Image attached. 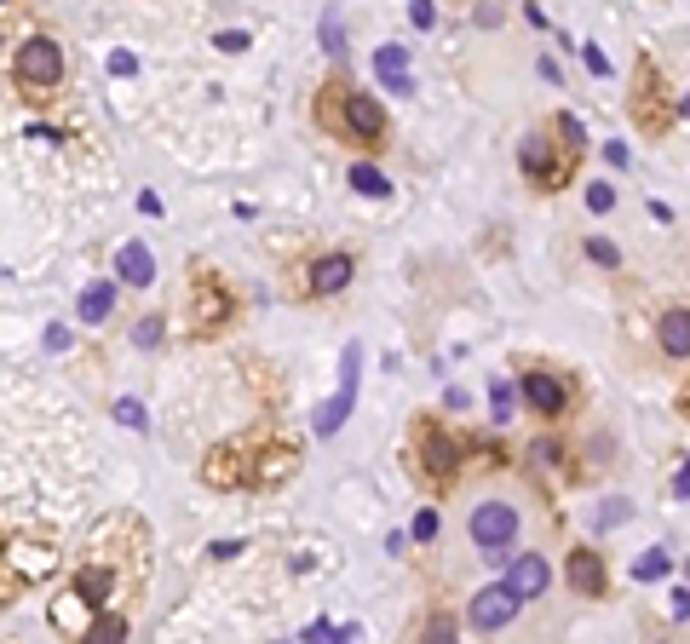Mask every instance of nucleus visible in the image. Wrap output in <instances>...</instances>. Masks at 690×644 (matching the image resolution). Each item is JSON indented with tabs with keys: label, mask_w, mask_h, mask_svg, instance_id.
I'll list each match as a JSON object with an SVG mask.
<instances>
[{
	"label": "nucleus",
	"mask_w": 690,
	"mask_h": 644,
	"mask_svg": "<svg viewBox=\"0 0 690 644\" xmlns=\"http://www.w3.org/2000/svg\"><path fill=\"white\" fill-rule=\"evenodd\" d=\"M144 558H150V535L138 518L115 512L98 524L75 570H69V587L52 598V627L58 633H87V621L98 610H115V598H133L138 581H144Z\"/></svg>",
	"instance_id": "f257e3e1"
},
{
	"label": "nucleus",
	"mask_w": 690,
	"mask_h": 644,
	"mask_svg": "<svg viewBox=\"0 0 690 644\" xmlns=\"http://www.w3.org/2000/svg\"><path fill=\"white\" fill-rule=\"evenodd\" d=\"M311 115H317L322 133L340 138V144H351V150H386V138H391L386 110H380L368 92H357L351 81H340V75H334V81L317 92Z\"/></svg>",
	"instance_id": "f03ea898"
},
{
	"label": "nucleus",
	"mask_w": 690,
	"mask_h": 644,
	"mask_svg": "<svg viewBox=\"0 0 690 644\" xmlns=\"http://www.w3.org/2000/svg\"><path fill=\"white\" fill-rule=\"evenodd\" d=\"M64 75H69L64 46L52 41V35H23L18 52H12V87H18L23 98H35V104L58 98Z\"/></svg>",
	"instance_id": "7ed1b4c3"
},
{
	"label": "nucleus",
	"mask_w": 690,
	"mask_h": 644,
	"mask_svg": "<svg viewBox=\"0 0 690 644\" xmlns=\"http://www.w3.org/2000/svg\"><path fill=\"white\" fill-rule=\"evenodd\" d=\"M466 529H472V547H478L483 558H506V552L518 547L524 518H518V506L512 501H478L472 506V518H466Z\"/></svg>",
	"instance_id": "20e7f679"
},
{
	"label": "nucleus",
	"mask_w": 690,
	"mask_h": 644,
	"mask_svg": "<svg viewBox=\"0 0 690 644\" xmlns=\"http://www.w3.org/2000/svg\"><path fill=\"white\" fill-rule=\"evenodd\" d=\"M460 460H466V455H460L455 437L443 432V426H432V420H420V432H414V472L443 489V483L460 472Z\"/></svg>",
	"instance_id": "39448f33"
},
{
	"label": "nucleus",
	"mask_w": 690,
	"mask_h": 644,
	"mask_svg": "<svg viewBox=\"0 0 690 644\" xmlns=\"http://www.w3.org/2000/svg\"><path fill=\"white\" fill-rule=\"evenodd\" d=\"M570 397H575V386L564 374H552V368H524V374H518V403H524L529 414H541V420H564V414H570Z\"/></svg>",
	"instance_id": "423d86ee"
},
{
	"label": "nucleus",
	"mask_w": 690,
	"mask_h": 644,
	"mask_svg": "<svg viewBox=\"0 0 690 644\" xmlns=\"http://www.w3.org/2000/svg\"><path fill=\"white\" fill-rule=\"evenodd\" d=\"M357 282V253H317L311 265H305V299H334L345 294Z\"/></svg>",
	"instance_id": "0eeeda50"
},
{
	"label": "nucleus",
	"mask_w": 690,
	"mask_h": 644,
	"mask_svg": "<svg viewBox=\"0 0 690 644\" xmlns=\"http://www.w3.org/2000/svg\"><path fill=\"white\" fill-rule=\"evenodd\" d=\"M518 604H524V598L512 593V581H489V587H478L472 604H466V627L495 633V627H506V621L518 616Z\"/></svg>",
	"instance_id": "6e6552de"
},
{
	"label": "nucleus",
	"mask_w": 690,
	"mask_h": 644,
	"mask_svg": "<svg viewBox=\"0 0 690 644\" xmlns=\"http://www.w3.org/2000/svg\"><path fill=\"white\" fill-rule=\"evenodd\" d=\"M518 167H524V179H535V190H558V184L570 179V167H564V156L552 150L547 133H524V144H518Z\"/></svg>",
	"instance_id": "1a4fd4ad"
},
{
	"label": "nucleus",
	"mask_w": 690,
	"mask_h": 644,
	"mask_svg": "<svg viewBox=\"0 0 690 644\" xmlns=\"http://www.w3.org/2000/svg\"><path fill=\"white\" fill-rule=\"evenodd\" d=\"M564 581H570V593H581V598H610V570H604L598 547H570Z\"/></svg>",
	"instance_id": "9d476101"
},
{
	"label": "nucleus",
	"mask_w": 690,
	"mask_h": 644,
	"mask_svg": "<svg viewBox=\"0 0 690 644\" xmlns=\"http://www.w3.org/2000/svg\"><path fill=\"white\" fill-rule=\"evenodd\" d=\"M6 564H12V575H23V581H41V575L58 570V547H52V541H12V547H6Z\"/></svg>",
	"instance_id": "9b49d317"
},
{
	"label": "nucleus",
	"mask_w": 690,
	"mask_h": 644,
	"mask_svg": "<svg viewBox=\"0 0 690 644\" xmlns=\"http://www.w3.org/2000/svg\"><path fill=\"white\" fill-rule=\"evenodd\" d=\"M506 581H512V593H518V598H541V593H547V581H552V570H547V558H541V552H524V558H512Z\"/></svg>",
	"instance_id": "f8f14e48"
},
{
	"label": "nucleus",
	"mask_w": 690,
	"mask_h": 644,
	"mask_svg": "<svg viewBox=\"0 0 690 644\" xmlns=\"http://www.w3.org/2000/svg\"><path fill=\"white\" fill-rule=\"evenodd\" d=\"M656 345H662L673 363H679V357H690V305H673V311H662V322H656Z\"/></svg>",
	"instance_id": "ddd939ff"
},
{
	"label": "nucleus",
	"mask_w": 690,
	"mask_h": 644,
	"mask_svg": "<svg viewBox=\"0 0 690 644\" xmlns=\"http://www.w3.org/2000/svg\"><path fill=\"white\" fill-rule=\"evenodd\" d=\"M115 271H121V282H127V288H150V276H156V253L144 248V242H121V253H115Z\"/></svg>",
	"instance_id": "4468645a"
},
{
	"label": "nucleus",
	"mask_w": 690,
	"mask_h": 644,
	"mask_svg": "<svg viewBox=\"0 0 690 644\" xmlns=\"http://www.w3.org/2000/svg\"><path fill=\"white\" fill-rule=\"evenodd\" d=\"M115 311V282L110 276H104V282H87V288H81V305H75V317L81 322H104Z\"/></svg>",
	"instance_id": "2eb2a0df"
},
{
	"label": "nucleus",
	"mask_w": 690,
	"mask_h": 644,
	"mask_svg": "<svg viewBox=\"0 0 690 644\" xmlns=\"http://www.w3.org/2000/svg\"><path fill=\"white\" fill-rule=\"evenodd\" d=\"M403 64H409V52H403V46H380V58H374V69L386 75L391 87H397V92H409L414 81H409V75H403Z\"/></svg>",
	"instance_id": "dca6fc26"
},
{
	"label": "nucleus",
	"mask_w": 690,
	"mask_h": 644,
	"mask_svg": "<svg viewBox=\"0 0 690 644\" xmlns=\"http://www.w3.org/2000/svg\"><path fill=\"white\" fill-rule=\"evenodd\" d=\"M529 472H558L564 466V443H552V437H541V443H529Z\"/></svg>",
	"instance_id": "f3484780"
},
{
	"label": "nucleus",
	"mask_w": 690,
	"mask_h": 644,
	"mask_svg": "<svg viewBox=\"0 0 690 644\" xmlns=\"http://www.w3.org/2000/svg\"><path fill=\"white\" fill-rule=\"evenodd\" d=\"M87 639H127V610H98L87 621Z\"/></svg>",
	"instance_id": "a211bd4d"
},
{
	"label": "nucleus",
	"mask_w": 690,
	"mask_h": 644,
	"mask_svg": "<svg viewBox=\"0 0 690 644\" xmlns=\"http://www.w3.org/2000/svg\"><path fill=\"white\" fill-rule=\"evenodd\" d=\"M351 190H363V196H391V179H380V167L357 161V167H351Z\"/></svg>",
	"instance_id": "6ab92c4d"
},
{
	"label": "nucleus",
	"mask_w": 690,
	"mask_h": 644,
	"mask_svg": "<svg viewBox=\"0 0 690 644\" xmlns=\"http://www.w3.org/2000/svg\"><path fill=\"white\" fill-rule=\"evenodd\" d=\"M667 570H673V558H667V552L656 547V552H644L639 564H633V581H662Z\"/></svg>",
	"instance_id": "aec40b11"
},
{
	"label": "nucleus",
	"mask_w": 690,
	"mask_h": 644,
	"mask_svg": "<svg viewBox=\"0 0 690 644\" xmlns=\"http://www.w3.org/2000/svg\"><path fill=\"white\" fill-rule=\"evenodd\" d=\"M587 259H593V265H604V271H616V265H621V248H616V242H604V236H587Z\"/></svg>",
	"instance_id": "412c9836"
},
{
	"label": "nucleus",
	"mask_w": 690,
	"mask_h": 644,
	"mask_svg": "<svg viewBox=\"0 0 690 644\" xmlns=\"http://www.w3.org/2000/svg\"><path fill=\"white\" fill-rule=\"evenodd\" d=\"M322 46H328V58H340V52H345V41H340V12H334V6L322 12Z\"/></svg>",
	"instance_id": "4be33fe9"
},
{
	"label": "nucleus",
	"mask_w": 690,
	"mask_h": 644,
	"mask_svg": "<svg viewBox=\"0 0 690 644\" xmlns=\"http://www.w3.org/2000/svg\"><path fill=\"white\" fill-rule=\"evenodd\" d=\"M558 133H564V144H570L575 156L587 150V133H581V121H575V115H558Z\"/></svg>",
	"instance_id": "5701e85b"
},
{
	"label": "nucleus",
	"mask_w": 690,
	"mask_h": 644,
	"mask_svg": "<svg viewBox=\"0 0 690 644\" xmlns=\"http://www.w3.org/2000/svg\"><path fill=\"white\" fill-rule=\"evenodd\" d=\"M587 207H593V213H610V207H616V184H587Z\"/></svg>",
	"instance_id": "b1692460"
},
{
	"label": "nucleus",
	"mask_w": 690,
	"mask_h": 644,
	"mask_svg": "<svg viewBox=\"0 0 690 644\" xmlns=\"http://www.w3.org/2000/svg\"><path fill=\"white\" fill-rule=\"evenodd\" d=\"M489 403H495V420H512V386H506V380H495V391H489Z\"/></svg>",
	"instance_id": "393cba45"
},
{
	"label": "nucleus",
	"mask_w": 690,
	"mask_h": 644,
	"mask_svg": "<svg viewBox=\"0 0 690 644\" xmlns=\"http://www.w3.org/2000/svg\"><path fill=\"white\" fill-rule=\"evenodd\" d=\"M156 340H161V317L150 311V317H144V322L133 328V345H156Z\"/></svg>",
	"instance_id": "a878e982"
},
{
	"label": "nucleus",
	"mask_w": 690,
	"mask_h": 644,
	"mask_svg": "<svg viewBox=\"0 0 690 644\" xmlns=\"http://www.w3.org/2000/svg\"><path fill=\"white\" fill-rule=\"evenodd\" d=\"M409 18H414V29H432V23H437L432 0H409Z\"/></svg>",
	"instance_id": "bb28decb"
},
{
	"label": "nucleus",
	"mask_w": 690,
	"mask_h": 644,
	"mask_svg": "<svg viewBox=\"0 0 690 644\" xmlns=\"http://www.w3.org/2000/svg\"><path fill=\"white\" fill-rule=\"evenodd\" d=\"M437 535V512H420V518H414V541H432Z\"/></svg>",
	"instance_id": "cd10ccee"
},
{
	"label": "nucleus",
	"mask_w": 690,
	"mask_h": 644,
	"mask_svg": "<svg viewBox=\"0 0 690 644\" xmlns=\"http://www.w3.org/2000/svg\"><path fill=\"white\" fill-rule=\"evenodd\" d=\"M242 46H248V35H242V29H225V35H219V52H242Z\"/></svg>",
	"instance_id": "c85d7f7f"
},
{
	"label": "nucleus",
	"mask_w": 690,
	"mask_h": 644,
	"mask_svg": "<svg viewBox=\"0 0 690 644\" xmlns=\"http://www.w3.org/2000/svg\"><path fill=\"white\" fill-rule=\"evenodd\" d=\"M110 69H115V75H133V69H138V58H133V52H115V58H110Z\"/></svg>",
	"instance_id": "c756f323"
},
{
	"label": "nucleus",
	"mask_w": 690,
	"mask_h": 644,
	"mask_svg": "<svg viewBox=\"0 0 690 644\" xmlns=\"http://www.w3.org/2000/svg\"><path fill=\"white\" fill-rule=\"evenodd\" d=\"M587 64H593V75H610V58H604L598 46H587Z\"/></svg>",
	"instance_id": "7c9ffc66"
},
{
	"label": "nucleus",
	"mask_w": 690,
	"mask_h": 644,
	"mask_svg": "<svg viewBox=\"0 0 690 644\" xmlns=\"http://www.w3.org/2000/svg\"><path fill=\"white\" fill-rule=\"evenodd\" d=\"M673 495H679V501H690V466H685V472H679V483H673Z\"/></svg>",
	"instance_id": "2f4dec72"
},
{
	"label": "nucleus",
	"mask_w": 690,
	"mask_h": 644,
	"mask_svg": "<svg viewBox=\"0 0 690 644\" xmlns=\"http://www.w3.org/2000/svg\"><path fill=\"white\" fill-rule=\"evenodd\" d=\"M679 115H690V92H685V98H679Z\"/></svg>",
	"instance_id": "473e14b6"
},
{
	"label": "nucleus",
	"mask_w": 690,
	"mask_h": 644,
	"mask_svg": "<svg viewBox=\"0 0 690 644\" xmlns=\"http://www.w3.org/2000/svg\"><path fill=\"white\" fill-rule=\"evenodd\" d=\"M0 6H6V0H0Z\"/></svg>",
	"instance_id": "72a5a7b5"
}]
</instances>
